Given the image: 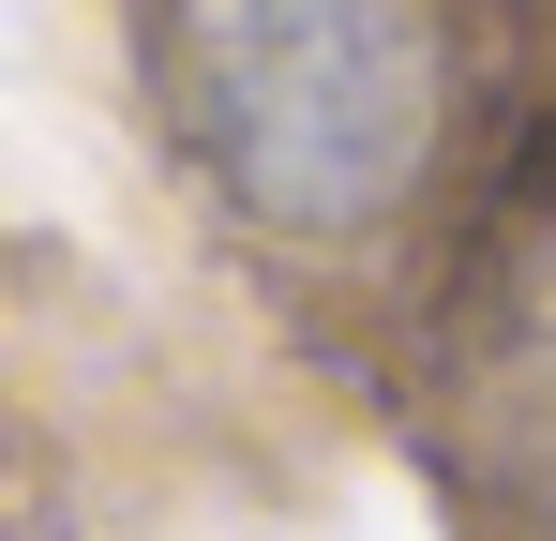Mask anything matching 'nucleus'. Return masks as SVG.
<instances>
[{
  "instance_id": "f257e3e1",
  "label": "nucleus",
  "mask_w": 556,
  "mask_h": 541,
  "mask_svg": "<svg viewBox=\"0 0 556 541\" xmlns=\"http://www.w3.org/2000/svg\"><path fill=\"white\" fill-rule=\"evenodd\" d=\"M437 0H181V105L256 226H376L437 151Z\"/></svg>"
}]
</instances>
